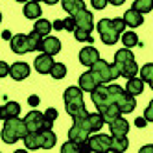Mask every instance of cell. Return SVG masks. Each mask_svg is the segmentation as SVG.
<instances>
[{
	"instance_id": "obj_1",
	"label": "cell",
	"mask_w": 153,
	"mask_h": 153,
	"mask_svg": "<svg viewBox=\"0 0 153 153\" xmlns=\"http://www.w3.org/2000/svg\"><path fill=\"white\" fill-rule=\"evenodd\" d=\"M96 30L100 33V39L103 45L113 46L118 42V39L122 37V33L126 31V20L122 17L116 19H102L100 22L96 24Z\"/></svg>"
},
{
	"instance_id": "obj_2",
	"label": "cell",
	"mask_w": 153,
	"mask_h": 153,
	"mask_svg": "<svg viewBox=\"0 0 153 153\" xmlns=\"http://www.w3.org/2000/svg\"><path fill=\"white\" fill-rule=\"evenodd\" d=\"M63 100H65L67 113L72 116V120H79V118H85L89 114V111L85 107V102H83V89L81 87H68L63 92Z\"/></svg>"
},
{
	"instance_id": "obj_3",
	"label": "cell",
	"mask_w": 153,
	"mask_h": 153,
	"mask_svg": "<svg viewBox=\"0 0 153 153\" xmlns=\"http://www.w3.org/2000/svg\"><path fill=\"white\" fill-rule=\"evenodd\" d=\"M114 65H116L120 76H122V78H127V79L129 78H135V76L140 72L138 65L135 61L133 52H131L129 48H126V46L114 53Z\"/></svg>"
},
{
	"instance_id": "obj_4",
	"label": "cell",
	"mask_w": 153,
	"mask_h": 153,
	"mask_svg": "<svg viewBox=\"0 0 153 153\" xmlns=\"http://www.w3.org/2000/svg\"><path fill=\"white\" fill-rule=\"evenodd\" d=\"M26 135H28V126H26L24 120H20L19 116L4 120V129H2L0 138H2L6 144H15L17 140L24 138Z\"/></svg>"
},
{
	"instance_id": "obj_5",
	"label": "cell",
	"mask_w": 153,
	"mask_h": 153,
	"mask_svg": "<svg viewBox=\"0 0 153 153\" xmlns=\"http://www.w3.org/2000/svg\"><path fill=\"white\" fill-rule=\"evenodd\" d=\"M109 94H111V100L113 103H116L120 107L122 113H133L135 107H137V100L133 94H129L126 89H122L120 85H109Z\"/></svg>"
},
{
	"instance_id": "obj_6",
	"label": "cell",
	"mask_w": 153,
	"mask_h": 153,
	"mask_svg": "<svg viewBox=\"0 0 153 153\" xmlns=\"http://www.w3.org/2000/svg\"><path fill=\"white\" fill-rule=\"evenodd\" d=\"M91 70H94V72L98 74V78H100L102 83H109V81L120 78V72H118V68H116V65H114V63L109 65V63L103 61V59H98L92 67H91Z\"/></svg>"
},
{
	"instance_id": "obj_7",
	"label": "cell",
	"mask_w": 153,
	"mask_h": 153,
	"mask_svg": "<svg viewBox=\"0 0 153 153\" xmlns=\"http://www.w3.org/2000/svg\"><path fill=\"white\" fill-rule=\"evenodd\" d=\"M91 98H92V103L96 105L98 111H102L103 107H107L109 103H113L111 94H109V89H107L105 83H100V85H98L96 89L91 92Z\"/></svg>"
},
{
	"instance_id": "obj_8",
	"label": "cell",
	"mask_w": 153,
	"mask_h": 153,
	"mask_svg": "<svg viewBox=\"0 0 153 153\" xmlns=\"http://www.w3.org/2000/svg\"><path fill=\"white\" fill-rule=\"evenodd\" d=\"M74 122H81L87 129L91 131V135L92 133H98L102 127H103V124H105V120H103V116H102V113L98 111V113H89L85 118H79V120H74Z\"/></svg>"
},
{
	"instance_id": "obj_9",
	"label": "cell",
	"mask_w": 153,
	"mask_h": 153,
	"mask_svg": "<svg viewBox=\"0 0 153 153\" xmlns=\"http://www.w3.org/2000/svg\"><path fill=\"white\" fill-rule=\"evenodd\" d=\"M87 142H89L91 151H96V153H103L111 149V137L109 135H91L87 138Z\"/></svg>"
},
{
	"instance_id": "obj_10",
	"label": "cell",
	"mask_w": 153,
	"mask_h": 153,
	"mask_svg": "<svg viewBox=\"0 0 153 153\" xmlns=\"http://www.w3.org/2000/svg\"><path fill=\"white\" fill-rule=\"evenodd\" d=\"M11 50L15 53H28V52H33L31 50V42H30V35H24V33H19V35H13L11 41Z\"/></svg>"
},
{
	"instance_id": "obj_11",
	"label": "cell",
	"mask_w": 153,
	"mask_h": 153,
	"mask_svg": "<svg viewBox=\"0 0 153 153\" xmlns=\"http://www.w3.org/2000/svg\"><path fill=\"white\" fill-rule=\"evenodd\" d=\"M74 20H76V28L79 30H85V31H92L94 30V17L91 11L87 9H81L74 15Z\"/></svg>"
},
{
	"instance_id": "obj_12",
	"label": "cell",
	"mask_w": 153,
	"mask_h": 153,
	"mask_svg": "<svg viewBox=\"0 0 153 153\" xmlns=\"http://www.w3.org/2000/svg\"><path fill=\"white\" fill-rule=\"evenodd\" d=\"M24 122L28 126V131H42V126H45V113L39 111H30L24 116Z\"/></svg>"
},
{
	"instance_id": "obj_13",
	"label": "cell",
	"mask_w": 153,
	"mask_h": 153,
	"mask_svg": "<svg viewBox=\"0 0 153 153\" xmlns=\"http://www.w3.org/2000/svg\"><path fill=\"white\" fill-rule=\"evenodd\" d=\"M100 83H102V81H100V78H98V74H96L94 70L83 72V74L79 76V87H81L83 91H87V92H92Z\"/></svg>"
},
{
	"instance_id": "obj_14",
	"label": "cell",
	"mask_w": 153,
	"mask_h": 153,
	"mask_svg": "<svg viewBox=\"0 0 153 153\" xmlns=\"http://www.w3.org/2000/svg\"><path fill=\"white\" fill-rule=\"evenodd\" d=\"M89 137H91V131L87 129L81 122H74L72 127L68 129V138L74 140V142H85Z\"/></svg>"
},
{
	"instance_id": "obj_15",
	"label": "cell",
	"mask_w": 153,
	"mask_h": 153,
	"mask_svg": "<svg viewBox=\"0 0 153 153\" xmlns=\"http://www.w3.org/2000/svg\"><path fill=\"white\" fill-rule=\"evenodd\" d=\"M9 76H11L15 81H22V79H26L28 76H30V65L24 63V61H17V63H13L11 67H9Z\"/></svg>"
},
{
	"instance_id": "obj_16",
	"label": "cell",
	"mask_w": 153,
	"mask_h": 153,
	"mask_svg": "<svg viewBox=\"0 0 153 153\" xmlns=\"http://www.w3.org/2000/svg\"><path fill=\"white\" fill-rule=\"evenodd\" d=\"M52 57H53V56L45 53V52H42L41 56H37L35 61H33L35 70H37L39 74H50V70H52V67H53V59H52Z\"/></svg>"
},
{
	"instance_id": "obj_17",
	"label": "cell",
	"mask_w": 153,
	"mask_h": 153,
	"mask_svg": "<svg viewBox=\"0 0 153 153\" xmlns=\"http://www.w3.org/2000/svg\"><path fill=\"white\" fill-rule=\"evenodd\" d=\"M41 52L50 53V56H56V53H59V52H61V41H59L57 37H52V35L42 37V42H41Z\"/></svg>"
},
{
	"instance_id": "obj_18",
	"label": "cell",
	"mask_w": 153,
	"mask_h": 153,
	"mask_svg": "<svg viewBox=\"0 0 153 153\" xmlns=\"http://www.w3.org/2000/svg\"><path fill=\"white\" fill-rule=\"evenodd\" d=\"M98 59H100V53H98V50L94 46H85V48H81V52H79V61H81V65H85V67H92Z\"/></svg>"
},
{
	"instance_id": "obj_19",
	"label": "cell",
	"mask_w": 153,
	"mask_h": 153,
	"mask_svg": "<svg viewBox=\"0 0 153 153\" xmlns=\"http://www.w3.org/2000/svg\"><path fill=\"white\" fill-rule=\"evenodd\" d=\"M22 140L28 149H39L42 148V131H28V135Z\"/></svg>"
},
{
	"instance_id": "obj_20",
	"label": "cell",
	"mask_w": 153,
	"mask_h": 153,
	"mask_svg": "<svg viewBox=\"0 0 153 153\" xmlns=\"http://www.w3.org/2000/svg\"><path fill=\"white\" fill-rule=\"evenodd\" d=\"M20 114V105L17 102H6L4 105H0V120L15 118Z\"/></svg>"
},
{
	"instance_id": "obj_21",
	"label": "cell",
	"mask_w": 153,
	"mask_h": 153,
	"mask_svg": "<svg viewBox=\"0 0 153 153\" xmlns=\"http://www.w3.org/2000/svg\"><path fill=\"white\" fill-rule=\"evenodd\" d=\"M109 127H111V135H127L129 133V122L122 116L109 122Z\"/></svg>"
},
{
	"instance_id": "obj_22",
	"label": "cell",
	"mask_w": 153,
	"mask_h": 153,
	"mask_svg": "<svg viewBox=\"0 0 153 153\" xmlns=\"http://www.w3.org/2000/svg\"><path fill=\"white\" fill-rule=\"evenodd\" d=\"M124 20H126V26H129V28H138L142 22H144V17H142V13L140 11H137V9H127L126 11V15L122 17Z\"/></svg>"
},
{
	"instance_id": "obj_23",
	"label": "cell",
	"mask_w": 153,
	"mask_h": 153,
	"mask_svg": "<svg viewBox=\"0 0 153 153\" xmlns=\"http://www.w3.org/2000/svg\"><path fill=\"white\" fill-rule=\"evenodd\" d=\"M41 15H42V11H41L39 2H35V0H28V2L24 4V17L26 19L37 20V19H41Z\"/></svg>"
},
{
	"instance_id": "obj_24",
	"label": "cell",
	"mask_w": 153,
	"mask_h": 153,
	"mask_svg": "<svg viewBox=\"0 0 153 153\" xmlns=\"http://www.w3.org/2000/svg\"><path fill=\"white\" fill-rule=\"evenodd\" d=\"M126 91L129 92V94H133V96H138V94H142L144 92V79L142 78H129L127 79V85H126Z\"/></svg>"
},
{
	"instance_id": "obj_25",
	"label": "cell",
	"mask_w": 153,
	"mask_h": 153,
	"mask_svg": "<svg viewBox=\"0 0 153 153\" xmlns=\"http://www.w3.org/2000/svg\"><path fill=\"white\" fill-rule=\"evenodd\" d=\"M129 148V140L126 135H113L111 137V151H116V153H122Z\"/></svg>"
},
{
	"instance_id": "obj_26",
	"label": "cell",
	"mask_w": 153,
	"mask_h": 153,
	"mask_svg": "<svg viewBox=\"0 0 153 153\" xmlns=\"http://www.w3.org/2000/svg\"><path fill=\"white\" fill-rule=\"evenodd\" d=\"M100 113H102V116H103V120H105V124L113 122V120L118 118V116H122V111H120V107H118L116 103H109L107 107L102 109Z\"/></svg>"
},
{
	"instance_id": "obj_27",
	"label": "cell",
	"mask_w": 153,
	"mask_h": 153,
	"mask_svg": "<svg viewBox=\"0 0 153 153\" xmlns=\"http://www.w3.org/2000/svg\"><path fill=\"white\" fill-rule=\"evenodd\" d=\"M61 4H63V9L67 11L68 15H76L78 11H81V9H85V4H83V0H61Z\"/></svg>"
},
{
	"instance_id": "obj_28",
	"label": "cell",
	"mask_w": 153,
	"mask_h": 153,
	"mask_svg": "<svg viewBox=\"0 0 153 153\" xmlns=\"http://www.w3.org/2000/svg\"><path fill=\"white\" fill-rule=\"evenodd\" d=\"M57 142V137L52 129H42V149H52Z\"/></svg>"
},
{
	"instance_id": "obj_29",
	"label": "cell",
	"mask_w": 153,
	"mask_h": 153,
	"mask_svg": "<svg viewBox=\"0 0 153 153\" xmlns=\"http://www.w3.org/2000/svg\"><path fill=\"white\" fill-rule=\"evenodd\" d=\"M33 30L37 31L41 37H46L50 31H52V22H50V20H46V19H37Z\"/></svg>"
},
{
	"instance_id": "obj_30",
	"label": "cell",
	"mask_w": 153,
	"mask_h": 153,
	"mask_svg": "<svg viewBox=\"0 0 153 153\" xmlns=\"http://www.w3.org/2000/svg\"><path fill=\"white\" fill-rule=\"evenodd\" d=\"M120 39H122V45L126 48H133V46L138 45V35L135 33V31H124Z\"/></svg>"
},
{
	"instance_id": "obj_31",
	"label": "cell",
	"mask_w": 153,
	"mask_h": 153,
	"mask_svg": "<svg viewBox=\"0 0 153 153\" xmlns=\"http://www.w3.org/2000/svg\"><path fill=\"white\" fill-rule=\"evenodd\" d=\"M133 9L140 11L142 15L149 13L151 9H153V0H135V2H133Z\"/></svg>"
},
{
	"instance_id": "obj_32",
	"label": "cell",
	"mask_w": 153,
	"mask_h": 153,
	"mask_svg": "<svg viewBox=\"0 0 153 153\" xmlns=\"http://www.w3.org/2000/svg\"><path fill=\"white\" fill-rule=\"evenodd\" d=\"M50 74H52L53 79H63L65 76H67V65H63V63H53Z\"/></svg>"
},
{
	"instance_id": "obj_33",
	"label": "cell",
	"mask_w": 153,
	"mask_h": 153,
	"mask_svg": "<svg viewBox=\"0 0 153 153\" xmlns=\"http://www.w3.org/2000/svg\"><path fill=\"white\" fill-rule=\"evenodd\" d=\"M74 37H76V41H79V42H89V45L94 42V37L91 35V31H85V30H79V28L74 30Z\"/></svg>"
},
{
	"instance_id": "obj_34",
	"label": "cell",
	"mask_w": 153,
	"mask_h": 153,
	"mask_svg": "<svg viewBox=\"0 0 153 153\" xmlns=\"http://www.w3.org/2000/svg\"><path fill=\"white\" fill-rule=\"evenodd\" d=\"M61 151H63V153H79V151H81V146H79V142H74V140L68 138V140L63 144Z\"/></svg>"
},
{
	"instance_id": "obj_35",
	"label": "cell",
	"mask_w": 153,
	"mask_h": 153,
	"mask_svg": "<svg viewBox=\"0 0 153 153\" xmlns=\"http://www.w3.org/2000/svg\"><path fill=\"white\" fill-rule=\"evenodd\" d=\"M140 78L144 79V83H149L153 79V63H148L140 68Z\"/></svg>"
},
{
	"instance_id": "obj_36",
	"label": "cell",
	"mask_w": 153,
	"mask_h": 153,
	"mask_svg": "<svg viewBox=\"0 0 153 153\" xmlns=\"http://www.w3.org/2000/svg\"><path fill=\"white\" fill-rule=\"evenodd\" d=\"M63 26H65V30H67V31H72V33H74V30H76V20H74V17L72 15L67 17V19L63 20Z\"/></svg>"
},
{
	"instance_id": "obj_37",
	"label": "cell",
	"mask_w": 153,
	"mask_h": 153,
	"mask_svg": "<svg viewBox=\"0 0 153 153\" xmlns=\"http://www.w3.org/2000/svg\"><path fill=\"white\" fill-rule=\"evenodd\" d=\"M45 118H46V120H52V122H53V120L57 118V109L48 107V109H46V113H45Z\"/></svg>"
},
{
	"instance_id": "obj_38",
	"label": "cell",
	"mask_w": 153,
	"mask_h": 153,
	"mask_svg": "<svg viewBox=\"0 0 153 153\" xmlns=\"http://www.w3.org/2000/svg\"><path fill=\"white\" fill-rule=\"evenodd\" d=\"M144 116H146V120H148V122H153V100L148 103L146 111H144Z\"/></svg>"
},
{
	"instance_id": "obj_39",
	"label": "cell",
	"mask_w": 153,
	"mask_h": 153,
	"mask_svg": "<svg viewBox=\"0 0 153 153\" xmlns=\"http://www.w3.org/2000/svg\"><path fill=\"white\" fill-rule=\"evenodd\" d=\"M91 4H92L94 9H103L109 2H107V0H91Z\"/></svg>"
},
{
	"instance_id": "obj_40",
	"label": "cell",
	"mask_w": 153,
	"mask_h": 153,
	"mask_svg": "<svg viewBox=\"0 0 153 153\" xmlns=\"http://www.w3.org/2000/svg\"><path fill=\"white\" fill-rule=\"evenodd\" d=\"M9 74V67L6 61H0V78H6V76Z\"/></svg>"
},
{
	"instance_id": "obj_41",
	"label": "cell",
	"mask_w": 153,
	"mask_h": 153,
	"mask_svg": "<svg viewBox=\"0 0 153 153\" xmlns=\"http://www.w3.org/2000/svg\"><path fill=\"white\" fill-rule=\"evenodd\" d=\"M135 126H137V127H140V129H142V127H146V126H148L146 116H138V118L135 120Z\"/></svg>"
},
{
	"instance_id": "obj_42",
	"label": "cell",
	"mask_w": 153,
	"mask_h": 153,
	"mask_svg": "<svg viewBox=\"0 0 153 153\" xmlns=\"http://www.w3.org/2000/svg\"><path fill=\"white\" fill-rule=\"evenodd\" d=\"M28 103H30V105H31V107H37V105H39V103H41V98H39V96H35V94H33V96H30V98H28Z\"/></svg>"
},
{
	"instance_id": "obj_43",
	"label": "cell",
	"mask_w": 153,
	"mask_h": 153,
	"mask_svg": "<svg viewBox=\"0 0 153 153\" xmlns=\"http://www.w3.org/2000/svg\"><path fill=\"white\" fill-rule=\"evenodd\" d=\"M52 28L56 30V31H61V30H65V26H63V20H61V19L53 20V22H52Z\"/></svg>"
},
{
	"instance_id": "obj_44",
	"label": "cell",
	"mask_w": 153,
	"mask_h": 153,
	"mask_svg": "<svg viewBox=\"0 0 153 153\" xmlns=\"http://www.w3.org/2000/svg\"><path fill=\"white\" fill-rule=\"evenodd\" d=\"M140 153H153V144H148V146H142V148H140Z\"/></svg>"
},
{
	"instance_id": "obj_45",
	"label": "cell",
	"mask_w": 153,
	"mask_h": 153,
	"mask_svg": "<svg viewBox=\"0 0 153 153\" xmlns=\"http://www.w3.org/2000/svg\"><path fill=\"white\" fill-rule=\"evenodd\" d=\"M2 37H4L6 41H11V37H13V33H11V31H9V30H4V31H2Z\"/></svg>"
},
{
	"instance_id": "obj_46",
	"label": "cell",
	"mask_w": 153,
	"mask_h": 153,
	"mask_svg": "<svg viewBox=\"0 0 153 153\" xmlns=\"http://www.w3.org/2000/svg\"><path fill=\"white\" fill-rule=\"evenodd\" d=\"M107 2H111L113 6H122V4L126 2V0H107Z\"/></svg>"
},
{
	"instance_id": "obj_47",
	"label": "cell",
	"mask_w": 153,
	"mask_h": 153,
	"mask_svg": "<svg viewBox=\"0 0 153 153\" xmlns=\"http://www.w3.org/2000/svg\"><path fill=\"white\" fill-rule=\"evenodd\" d=\"M42 2H46L48 6H53V4H57V2H59V0H42Z\"/></svg>"
},
{
	"instance_id": "obj_48",
	"label": "cell",
	"mask_w": 153,
	"mask_h": 153,
	"mask_svg": "<svg viewBox=\"0 0 153 153\" xmlns=\"http://www.w3.org/2000/svg\"><path fill=\"white\" fill-rule=\"evenodd\" d=\"M17 2H20V4H22V2H24V4H26V2H28V0H17Z\"/></svg>"
},
{
	"instance_id": "obj_49",
	"label": "cell",
	"mask_w": 153,
	"mask_h": 153,
	"mask_svg": "<svg viewBox=\"0 0 153 153\" xmlns=\"http://www.w3.org/2000/svg\"><path fill=\"white\" fill-rule=\"evenodd\" d=\"M149 87H151V91H153V79H151V81H149Z\"/></svg>"
},
{
	"instance_id": "obj_50",
	"label": "cell",
	"mask_w": 153,
	"mask_h": 153,
	"mask_svg": "<svg viewBox=\"0 0 153 153\" xmlns=\"http://www.w3.org/2000/svg\"><path fill=\"white\" fill-rule=\"evenodd\" d=\"M0 22H2V13H0Z\"/></svg>"
}]
</instances>
